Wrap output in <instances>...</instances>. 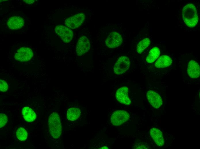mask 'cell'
<instances>
[{
  "label": "cell",
  "instance_id": "6",
  "mask_svg": "<svg viewBox=\"0 0 200 149\" xmlns=\"http://www.w3.org/2000/svg\"><path fill=\"white\" fill-rule=\"evenodd\" d=\"M122 38L121 35L116 32H111L105 40L106 46L110 48L117 47L121 44Z\"/></svg>",
  "mask_w": 200,
  "mask_h": 149
},
{
  "label": "cell",
  "instance_id": "12",
  "mask_svg": "<svg viewBox=\"0 0 200 149\" xmlns=\"http://www.w3.org/2000/svg\"><path fill=\"white\" fill-rule=\"evenodd\" d=\"M187 72L189 76L193 79L199 77L200 74V66L195 61L191 60L188 64Z\"/></svg>",
  "mask_w": 200,
  "mask_h": 149
},
{
  "label": "cell",
  "instance_id": "21",
  "mask_svg": "<svg viewBox=\"0 0 200 149\" xmlns=\"http://www.w3.org/2000/svg\"><path fill=\"white\" fill-rule=\"evenodd\" d=\"M7 121V116L4 114H0V127L1 128L4 126Z\"/></svg>",
  "mask_w": 200,
  "mask_h": 149
},
{
  "label": "cell",
  "instance_id": "2",
  "mask_svg": "<svg viewBox=\"0 0 200 149\" xmlns=\"http://www.w3.org/2000/svg\"><path fill=\"white\" fill-rule=\"evenodd\" d=\"M48 125L51 136L54 138H58L61 133L62 126L60 117L57 113L54 112L50 114L48 119Z\"/></svg>",
  "mask_w": 200,
  "mask_h": 149
},
{
  "label": "cell",
  "instance_id": "5",
  "mask_svg": "<svg viewBox=\"0 0 200 149\" xmlns=\"http://www.w3.org/2000/svg\"><path fill=\"white\" fill-rule=\"evenodd\" d=\"M130 118V115L126 111L124 110H117L115 111L111 115V122L115 126L120 125L127 121Z\"/></svg>",
  "mask_w": 200,
  "mask_h": 149
},
{
  "label": "cell",
  "instance_id": "16",
  "mask_svg": "<svg viewBox=\"0 0 200 149\" xmlns=\"http://www.w3.org/2000/svg\"><path fill=\"white\" fill-rule=\"evenodd\" d=\"M22 115L25 120L28 122L33 121L36 118L35 112L28 107H25L22 109Z\"/></svg>",
  "mask_w": 200,
  "mask_h": 149
},
{
  "label": "cell",
  "instance_id": "18",
  "mask_svg": "<svg viewBox=\"0 0 200 149\" xmlns=\"http://www.w3.org/2000/svg\"><path fill=\"white\" fill-rule=\"evenodd\" d=\"M160 54V51L159 48L156 47H153L150 50L146 58L147 62L149 63L153 62L159 57Z\"/></svg>",
  "mask_w": 200,
  "mask_h": 149
},
{
  "label": "cell",
  "instance_id": "24",
  "mask_svg": "<svg viewBox=\"0 0 200 149\" xmlns=\"http://www.w3.org/2000/svg\"><path fill=\"white\" fill-rule=\"evenodd\" d=\"M100 148L101 149H108L107 147L106 146H104L103 147L101 148Z\"/></svg>",
  "mask_w": 200,
  "mask_h": 149
},
{
  "label": "cell",
  "instance_id": "23",
  "mask_svg": "<svg viewBox=\"0 0 200 149\" xmlns=\"http://www.w3.org/2000/svg\"><path fill=\"white\" fill-rule=\"evenodd\" d=\"M26 3L31 4H32L34 2V1L33 0H23Z\"/></svg>",
  "mask_w": 200,
  "mask_h": 149
},
{
  "label": "cell",
  "instance_id": "3",
  "mask_svg": "<svg viewBox=\"0 0 200 149\" xmlns=\"http://www.w3.org/2000/svg\"><path fill=\"white\" fill-rule=\"evenodd\" d=\"M130 65L129 59L127 57L122 56L119 58L114 67V71L118 75L125 73L129 68Z\"/></svg>",
  "mask_w": 200,
  "mask_h": 149
},
{
  "label": "cell",
  "instance_id": "22",
  "mask_svg": "<svg viewBox=\"0 0 200 149\" xmlns=\"http://www.w3.org/2000/svg\"><path fill=\"white\" fill-rule=\"evenodd\" d=\"M8 88V85L6 82L3 79L0 80V90L1 91H6Z\"/></svg>",
  "mask_w": 200,
  "mask_h": 149
},
{
  "label": "cell",
  "instance_id": "8",
  "mask_svg": "<svg viewBox=\"0 0 200 149\" xmlns=\"http://www.w3.org/2000/svg\"><path fill=\"white\" fill-rule=\"evenodd\" d=\"M90 47V42L86 36H83L78 39L76 46V52L78 56H81L87 52Z\"/></svg>",
  "mask_w": 200,
  "mask_h": 149
},
{
  "label": "cell",
  "instance_id": "13",
  "mask_svg": "<svg viewBox=\"0 0 200 149\" xmlns=\"http://www.w3.org/2000/svg\"><path fill=\"white\" fill-rule=\"evenodd\" d=\"M24 21L23 19L16 16L10 18L7 23L9 28L13 30H18L22 28L24 26Z\"/></svg>",
  "mask_w": 200,
  "mask_h": 149
},
{
  "label": "cell",
  "instance_id": "9",
  "mask_svg": "<svg viewBox=\"0 0 200 149\" xmlns=\"http://www.w3.org/2000/svg\"><path fill=\"white\" fill-rule=\"evenodd\" d=\"M33 55V52L30 48L22 47L17 50L15 55V58L19 61L26 62L31 59Z\"/></svg>",
  "mask_w": 200,
  "mask_h": 149
},
{
  "label": "cell",
  "instance_id": "20",
  "mask_svg": "<svg viewBox=\"0 0 200 149\" xmlns=\"http://www.w3.org/2000/svg\"><path fill=\"white\" fill-rule=\"evenodd\" d=\"M16 134L17 138L20 141H24L27 138V132L23 128L20 127L18 128L16 130Z\"/></svg>",
  "mask_w": 200,
  "mask_h": 149
},
{
  "label": "cell",
  "instance_id": "1",
  "mask_svg": "<svg viewBox=\"0 0 200 149\" xmlns=\"http://www.w3.org/2000/svg\"><path fill=\"white\" fill-rule=\"evenodd\" d=\"M182 15L184 21L189 27L193 28L197 24L198 18L195 7L192 4H188L183 7Z\"/></svg>",
  "mask_w": 200,
  "mask_h": 149
},
{
  "label": "cell",
  "instance_id": "10",
  "mask_svg": "<svg viewBox=\"0 0 200 149\" xmlns=\"http://www.w3.org/2000/svg\"><path fill=\"white\" fill-rule=\"evenodd\" d=\"M128 88L126 87H123L119 88L116 94V99L120 103L126 105L131 103V100L128 95Z\"/></svg>",
  "mask_w": 200,
  "mask_h": 149
},
{
  "label": "cell",
  "instance_id": "14",
  "mask_svg": "<svg viewBox=\"0 0 200 149\" xmlns=\"http://www.w3.org/2000/svg\"><path fill=\"white\" fill-rule=\"evenodd\" d=\"M150 135L155 143L159 146H162L164 144V140L161 131L157 128H153L150 130Z\"/></svg>",
  "mask_w": 200,
  "mask_h": 149
},
{
  "label": "cell",
  "instance_id": "15",
  "mask_svg": "<svg viewBox=\"0 0 200 149\" xmlns=\"http://www.w3.org/2000/svg\"><path fill=\"white\" fill-rule=\"evenodd\" d=\"M172 63V60L170 57L162 55L157 60L154 65L157 68H162L169 66Z\"/></svg>",
  "mask_w": 200,
  "mask_h": 149
},
{
  "label": "cell",
  "instance_id": "7",
  "mask_svg": "<svg viewBox=\"0 0 200 149\" xmlns=\"http://www.w3.org/2000/svg\"><path fill=\"white\" fill-rule=\"evenodd\" d=\"M85 17V16L83 13L76 14L67 19L65 21V24L69 28L76 29L82 24Z\"/></svg>",
  "mask_w": 200,
  "mask_h": 149
},
{
  "label": "cell",
  "instance_id": "4",
  "mask_svg": "<svg viewBox=\"0 0 200 149\" xmlns=\"http://www.w3.org/2000/svg\"><path fill=\"white\" fill-rule=\"evenodd\" d=\"M55 30L62 41L65 43H69L73 38L74 34L72 30L65 26L58 25L55 27Z\"/></svg>",
  "mask_w": 200,
  "mask_h": 149
},
{
  "label": "cell",
  "instance_id": "11",
  "mask_svg": "<svg viewBox=\"0 0 200 149\" xmlns=\"http://www.w3.org/2000/svg\"><path fill=\"white\" fill-rule=\"evenodd\" d=\"M147 97L151 105L155 108H159L162 104L161 97L158 94L154 91H148L147 93Z\"/></svg>",
  "mask_w": 200,
  "mask_h": 149
},
{
  "label": "cell",
  "instance_id": "17",
  "mask_svg": "<svg viewBox=\"0 0 200 149\" xmlns=\"http://www.w3.org/2000/svg\"><path fill=\"white\" fill-rule=\"evenodd\" d=\"M81 114L80 110L76 107H72L69 109L67 112V118L71 121H74L77 119Z\"/></svg>",
  "mask_w": 200,
  "mask_h": 149
},
{
  "label": "cell",
  "instance_id": "19",
  "mask_svg": "<svg viewBox=\"0 0 200 149\" xmlns=\"http://www.w3.org/2000/svg\"><path fill=\"white\" fill-rule=\"evenodd\" d=\"M150 41L148 38H145L141 41L138 44L136 50L139 54L141 53L150 45Z\"/></svg>",
  "mask_w": 200,
  "mask_h": 149
}]
</instances>
